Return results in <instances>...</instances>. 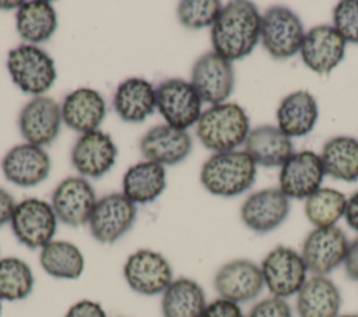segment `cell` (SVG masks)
I'll list each match as a JSON object with an SVG mask.
<instances>
[{
	"label": "cell",
	"instance_id": "b9f144b4",
	"mask_svg": "<svg viewBox=\"0 0 358 317\" xmlns=\"http://www.w3.org/2000/svg\"><path fill=\"white\" fill-rule=\"evenodd\" d=\"M22 4V1H0V8L3 10H10V8H20V6Z\"/></svg>",
	"mask_w": 358,
	"mask_h": 317
},
{
	"label": "cell",
	"instance_id": "484cf974",
	"mask_svg": "<svg viewBox=\"0 0 358 317\" xmlns=\"http://www.w3.org/2000/svg\"><path fill=\"white\" fill-rule=\"evenodd\" d=\"M117 116L127 123L144 121L157 108L152 84L140 77H130L120 82L113 95Z\"/></svg>",
	"mask_w": 358,
	"mask_h": 317
},
{
	"label": "cell",
	"instance_id": "f546056e",
	"mask_svg": "<svg viewBox=\"0 0 358 317\" xmlns=\"http://www.w3.org/2000/svg\"><path fill=\"white\" fill-rule=\"evenodd\" d=\"M320 159L324 173L343 182L358 180V140L350 135H337L327 140Z\"/></svg>",
	"mask_w": 358,
	"mask_h": 317
},
{
	"label": "cell",
	"instance_id": "7a4b0ae2",
	"mask_svg": "<svg viewBox=\"0 0 358 317\" xmlns=\"http://www.w3.org/2000/svg\"><path fill=\"white\" fill-rule=\"evenodd\" d=\"M250 131L249 116L245 109L234 102H224L207 108L197 124L199 141L210 151H235L245 144Z\"/></svg>",
	"mask_w": 358,
	"mask_h": 317
},
{
	"label": "cell",
	"instance_id": "83f0119b",
	"mask_svg": "<svg viewBox=\"0 0 358 317\" xmlns=\"http://www.w3.org/2000/svg\"><path fill=\"white\" fill-rule=\"evenodd\" d=\"M206 307L203 288L186 277L173 279L162 293L161 310L164 317H201Z\"/></svg>",
	"mask_w": 358,
	"mask_h": 317
},
{
	"label": "cell",
	"instance_id": "7c38bea8",
	"mask_svg": "<svg viewBox=\"0 0 358 317\" xmlns=\"http://www.w3.org/2000/svg\"><path fill=\"white\" fill-rule=\"evenodd\" d=\"M192 85L203 102L213 105L224 103L234 91L235 71L232 61L215 52L201 54L192 67Z\"/></svg>",
	"mask_w": 358,
	"mask_h": 317
},
{
	"label": "cell",
	"instance_id": "ba28073f",
	"mask_svg": "<svg viewBox=\"0 0 358 317\" xmlns=\"http://www.w3.org/2000/svg\"><path fill=\"white\" fill-rule=\"evenodd\" d=\"M157 109L166 124L186 130L197 124L201 116V98L192 82L183 78L162 81L155 89Z\"/></svg>",
	"mask_w": 358,
	"mask_h": 317
},
{
	"label": "cell",
	"instance_id": "3957f363",
	"mask_svg": "<svg viewBox=\"0 0 358 317\" xmlns=\"http://www.w3.org/2000/svg\"><path fill=\"white\" fill-rule=\"evenodd\" d=\"M256 180V163L245 151L213 154L201 166L203 187L218 197H235L249 190Z\"/></svg>",
	"mask_w": 358,
	"mask_h": 317
},
{
	"label": "cell",
	"instance_id": "52a82bcc",
	"mask_svg": "<svg viewBox=\"0 0 358 317\" xmlns=\"http://www.w3.org/2000/svg\"><path fill=\"white\" fill-rule=\"evenodd\" d=\"M57 221L52 204L39 198H25L15 205L10 223L17 240L34 250L53 240Z\"/></svg>",
	"mask_w": 358,
	"mask_h": 317
},
{
	"label": "cell",
	"instance_id": "6da1fadb",
	"mask_svg": "<svg viewBox=\"0 0 358 317\" xmlns=\"http://www.w3.org/2000/svg\"><path fill=\"white\" fill-rule=\"evenodd\" d=\"M262 14L246 0L225 4L211 27L213 52L235 61L249 56L260 40Z\"/></svg>",
	"mask_w": 358,
	"mask_h": 317
},
{
	"label": "cell",
	"instance_id": "60d3db41",
	"mask_svg": "<svg viewBox=\"0 0 358 317\" xmlns=\"http://www.w3.org/2000/svg\"><path fill=\"white\" fill-rule=\"evenodd\" d=\"M344 219L348 228L358 233V191H355L348 200L344 211Z\"/></svg>",
	"mask_w": 358,
	"mask_h": 317
},
{
	"label": "cell",
	"instance_id": "f1b7e54d",
	"mask_svg": "<svg viewBox=\"0 0 358 317\" xmlns=\"http://www.w3.org/2000/svg\"><path fill=\"white\" fill-rule=\"evenodd\" d=\"M17 32L29 45L46 42L57 28L53 6L43 0L22 1L15 15Z\"/></svg>",
	"mask_w": 358,
	"mask_h": 317
},
{
	"label": "cell",
	"instance_id": "9c48e42d",
	"mask_svg": "<svg viewBox=\"0 0 358 317\" xmlns=\"http://www.w3.org/2000/svg\"><path fill=\"white\" fill-rule=\"evenodd\" d=\"M123 277L138 295L155 296L164 293L173 281V271L169 261L158 251L140 249L131 253L124 265Z\"/></svg>",
	"mask_w": 358,
	"mask_h": 317
},
{
	"label": "cell",
	"instance_id": "1f68e13d",
	"mask_svg": "<svg viewBox=\"0 0 358 317\" xmlns=\"http://www.w3.org/2000/svg\"><path fill=\"white\" fill-rule=\"evenodd\" d=\"M347 197L331 187H320L305 200V216L315 228L336 226L344 216Z\"/></svg>",
	"mask_w": 358,
	"mask_h": 317
},
{
	"label": "cell",
	"instance_id": "603a6c76",
	"mask_svg": "<svg viewBox=\"0 0 358 317\" xmlns=\"http://www.w3.org/2000/svg\"><path fill=\"white\" fill-rule=\"evenodd\" d=\"M298 317H338L341 293L338 286L324 275H312L295 295Z\"/></svg>",
	"mask_w": 358,
	"mask_h": 317
},
{
	"label": "cell",
	"instance_id": "7bdbcfd3",
	"mask_svg": "<svg viewBox=\"0 0 358 317\" xmlns=\"http://www.w3.org/2000/svg\"><path fill=\"white\" fill-rule=\"evenodd\" d=\"M338 317H358L357 313H348V314H340Z\"/></svg>",
	"mask_w": 358,
	"mask_h": 317
},
{
	"label": "cell",
	"instance_id": "4fadbf2b",
	"mask_svg": "<svg viewBox=\"0 0 358 317\" xmlns=\"http://www.w3.org/2000/svg\"><path fill=\"white\" fill-rule=\"evenodd\" d=\"M96 201L95 190L83 176L63 179L52 194V207L57 219L73 228L88 223Z\"/></svg>",
	"mask_w": 358,
	"mask_h": 317
},
{
	"label": "cell",
	"instance_id": "74e56055",
	"mask_svg": "<svg viewBox=\"0 0 358 317\" xmlns=\"http://www.w3.org/2000/svg\"><path fill=\"white\" fill-rule=\"evenodd\" d=\"M64 317H106V313L98 302L83 299L76 302L67 310Z\"/></svg>",
	"mask_w": 358,
	"mask_h": 317
},
{
	"label": "cell",
	"instance_id": "44dd1931",
	"mask_svg": "<svg viewBox=\"0 0 358 317\" xmlns=\"http://www.w3.org/2000/svg\"><path fill=\"white\" fill-rule=\"evenodd\" d=\"M141 155L159 165H176L192 152L193 141L186 130L169 124H158L150 128L140 140Z\"/></svg>",
	"mask_w": 358,
	"mask_h": 317
},
{
	"label": "cell",
	"instance_id": "9a60e30c",
	"mask_svg": "<svg viewBox=\"0 0 358 317\" xmlns=\"http://www.w3.org/2000/svg\"><path fill=\"white\" fill-rule=\"evenodd\" d=\"M324 168L313 151L294 152L280 168L278 189L291 200H306L320 189Z\"/></svg>",
	"mask_w": 358,
	"mask_h": 317
},
{
	"label": "cell",
	"instance_id": "8992f818",
	"mask_svg": "<svg viewBox=\"0 0 358 317\" xmlns=\"http://www.w3.org/2000/svg\"><path fill=\"white\" fill-rule=\"evenodd\" d=\"M264 286L271 296L287 299L299 292L306 282L308 268L299 251L288 246H275L262 260Z\"/></svg>",
	"mask_w": 358,
	"mask_h": 317
},
{
	"label": "cell",
	"instance_id": "d4e9b609",
	"mask_svg": "<svg viewBox=\"0 0 358 317\" xmlns=\"http://www.w3.org/2000/svg\"><path fill=\"white\" fill-rule=\"evenodd\" d=\"M245 152L256 165L273 168L281 166L294 154V145L277 126L262 124L249 131Z\"/></svg>",
	"mask_w": 358,
	"mask_h": 317
},
{
	"label": "cell",
	"instance_id": "ee69618b",
	"mask_svg": "<svg viewBox=\"0 0 358 317\" xmlns=\"http://www.w3.org/2000/svg\"><path fill=\"white\" fill-rule=\"evenodd\" d=\"M0 317H1V303H0Z\"/></svg>",
	"mask_w": 358,
	"mask_h": 317
},
{
	"label": "cell",
	"instance_id": "2e32d148",
	"mask_svg": "<svg viewBox=\"0 0 358 317\" xmlns=\"http://www.w3.org/2000/svg\"><path fill=\"white\" fill-rule=\"evenodd\" d=\"M62 121V106L46 95L34 96L18 116L21 135L27 142L38 147L48 145L57 138Z\"/></svg>",
	"mask_w": 358,
	"mask_h": 317
},
{
	"label": "cell",
	"instance_id": "e575fe53",
	"mask_svg": "<svg viewBox=\"0 0 358 317\" xmlns=\"http://www.w3.org/2000/svg\"><path fill=\"white\" fill-rule=\"evenodd\" d=\"M333 28L345 43H358V0L338 1L333 8Z\"/></svg>",
	"mask_w": 358,
	"mask_h": 317
},
{
	"label": "cell",
	"instance_id": "ac0fdd59",
	"mask_svg": "<svg viewBox=\"0 0 358 317\" xmlns=\"http://www.w3.org/2000/svg\"><path fill=\"white\" fill-rule=\"evenodd\" d=\"M345 45V40L333 25H316L305 34L299 54L310 71L326 75L344 59Z\"/></svg>",
	"mask_w": 358,
	"mask_h": 317
},
{
	"label": "cell",
	"instance_id": "d590c367",
	"mask_svg": "<svg viewBox=\"0 0 358 317\" xmlns=\"http://www.w3.org/2000/svg\"><path fill=\"white\" fill-rule=\"evenodd\" d=\"M246 317H294L287 299L268 296L252 306Z\"/></svg>",
	"mask_w": 358,
	"mask_h": 317
},
{
	"label": "cell",
	"instance_id": "e0dca14e",
	"mask_svg": "<svg viewBox=\"0 0 358 317\" xmlns=\"http://www.w3.org/2000/svg\"><path fill=\"white\" fill-rule=\"evenodd\" d=\"M289 198L278 189L268 187L250 194L241 207V221L256 233H268L288 218Z\"/></svg>",
	"mask_w": 358,
	"mask_h": 317
},
{
	"label": "cell",
	"instance_id": "d6986e66",
	"mask_svg": "<svg viewBox=\"0 0 358 317\" xmlns=\"http://www.w3.org/2000/svg\"><path fill=\"white\" fill-rule=\"evenodd\" d=\"M50 156L38 145L24 142L13 147L1 159L4 177L20 187H34L50 173Z\"/></svg>",
	"mask_w": 358,
	"mask_h": 317
},
{
	"label": "cell",
	"instance_id": "ffe728a7",
	"mask_svg": "<svg viewBox=\"0 0 358 317\" xmlns=\"http://www.w3.org/2000/svg\"><path fill=\"white\" fill-rule=\"evenodd\" d=\"M117 148L108 133L94 130L81 134L71 149V163L83 177L98 179L116 162Z\"/></svg>",
	"mask_w": 358,
	"mask_h": 317
},
{
	"label": "cell",
	"instance_id": "277c9868",
	"mask_svg": "<svg viewBox=\"0 0 358 317\" xmlns=\"http://www.w3.org/2000/svg\"><path fill=\"white\" fill-rule=\"evenodd\" d=\"M13 82L25 94L43 95L56 80L53 59L36 45L22 43L13 47L6 60Z\"/></svg>",
	"mask_w": 358,
	"mask_h": 317
},
{
	"label": "cell",
	"instance_id": "5bb4252c",
	"mask_svg": "<svg viewBox=\"0 0 358 317\" xmlns=\"http://www.w3.org/2000/svg\"><path fill=\"white\" fill-rule=\"evenodd\" d=\"M214 288L222 299L238 304L250 302L256 299L264 288L260 265L246 258L231 260L217 270Z\"/></svg>",
	"mask_w": 358,
	"mask_h": 317
},
{
	"label": "cell",
	"instance_id": "d6a6232c",
	"mask_svg": "<svg viewBox=\"0 0 358 317\" xmlns=\"http://www.w3.org/2000/svg\"><path fill=\"white\" fill-rule=\"evenodd\" d=\"M35 278L31 267L18 257L0 258V300L17 302L28 297Z\"/></svg>",
	"mask_w": 358,
	"mask_h": 317
},
{
	"label": "cell",
	"instance_id": "cb8c5ba5",
	"mask_svg": "<svg viewBox=\"0 0 358 317\" xmlns=\"http://www.w3.org/2000/svg\"><path fill=\"white\" fill-rule=\"evenodd\" d=\"M317 117L316 99L305 89L284 96L275 112L277 127L289 138L309 134L315 128Z\"/></svg>",
	"mask_w": 358,
	"mask_h": 317
},
{
	"label": "cell",
	"instance_id": "7402d4cb",
	"mask_svg": "<svg viewBox=\"0 0 358 317\" xmlns=\"http://www.w3.org/2000/svg\"><path fill=\"white\" fill-rule=\"evenodd\" d=\"M106 115L103 96L92 88L81 87L67 94L62 103V120L81 134L98 130Z\"/></svg>",
	"mask_w": 358,
	"mask_h": 317
},
{
	"label": "cell",
	"instance_id": "8fae6325",
	"mask_svg": "<svg viewBox=\"0 0 358 317\" xmlns=\"http://www.w3.org/2000/svg\"><path fill=\"white\" fill-rule=\"evenodd\" d=\"M137 208L123 193H110L99 198L90 216L92 237L102 244L117 242L133 226Z\"/></svg>",
	"mask_w": 358,
	"mask_h": 317
},
{
	"label": "cell",
	"instance_id": "836d02e7",
	"mask_svg": "<svg viewBox=\"0 0 358 317\" xmlns=\"http://www.w3.org/2000/svg\"><path fill=\"white\" fill-rule=\"evenodd\" d=\"M222 6L217 0H185L178 4L176 15L179 22L189 29L213 27Z\"/></svg>",
	"mask_w": 358,
	"mask_h": 317
},
{
	"label": "cell",
	"instance_id": "ab89813d",
	"mask_svg": "<svg viewBox=\"0 0 358 317\" xmlns=\"http://www.w3.org/2000/svg\"><path fill=\"white\" fill-rule=\"evenodd\" d=\"M15 205L14 197L6 189L0 187V226L11 221Z\"/></svg>",
	"mask_w": 358,
	"mask_h": 317
},
{
	"label": "cell",
	"instance_id": "8d00e7d4",
	"mask_svg": "<svg viewBox=\"0 0 358 317\" xmlns=\"http://www.w3.org/2000/svg\"><path fill=\"white\" fill-rule=\"evenodd\" d=\"M201 317H246L238 303L218 297L210 303Z\"/></svg>",
	"mask_w": 358,
	"mask_h": 317
},
{
	"label": "cell",
	"instance_id": "f35d334b",
	"mask_svg": "<svg viewBox=\"0 0 358 317\" xmlns=\"http://www.w3.org/2000/svg\"><path fill=\"white\" fill-rule=\"evenodd\" d=\"M343 265L345 275L351 281H358V236L352 242H350Z\"/></svg>",
	"mask_w": 358,
	"mask_h": 317
},
{
	"label": "cell",
	"instance_id": "4316f807",
	"mask_svg": "<svg viewBox=\"0 0 358 317\" xmlns=\"http://www.w3.org/2000/svg\"><path fill=\"white\" fill-rule=\"evenodd\" d=\"M122 186L123 194L134 204L152 202L165 190V169L151 161L137 162L126 170Z\"/></svg>",
	"mask_w": 358,
	"mask_h": 317
},
{
	"label": "cell",
	"instance_id": "4dcf8cb0",
	"mask_svg": "<svg viewBox=\"0 0 358 317\" xmlns=\"http://www.w3.org/2000/svg\"><path fill=\"white\" fill-rule=\"evenodd\" d=\"M42 270L57 279H77L85 268L81 250L67 240H52L39 253Z\"/></svg>",
	"mask_w": 358,
	"mask_h": 317
},
{
	"label": "cell",
	"instance_id": "30bf717a",
	"mask_svg": "<svg viewBox=\"0 0 358 317\" xmlns=\"http://www.w3.org/2000/svg\"><path fill=\"white\" fill-rule=\"evenodd\" d=\"M348 239L338 226L313 228L303 239L301 256L309 272L327 277L344 263Z\"/></svg>",
	"mask_w": 358,
	"mask_h": 317
},
{
	"label": "cell",
	"instance_id": "5b68a950",
	"mask_svg": "<svg viewBox=\"0 0 358 317\" xmlns=\"http://www.w3.org/2000/svg\"><path fill=\"white\" fill-rule=\"evenodd\" d=\"M305 34L301 18L285 6H271L262 14L260 42L275 60L299 53Z\"/></svg>",
	"mask_w": 358,
	"mask_h": 317
}]
</instances>
